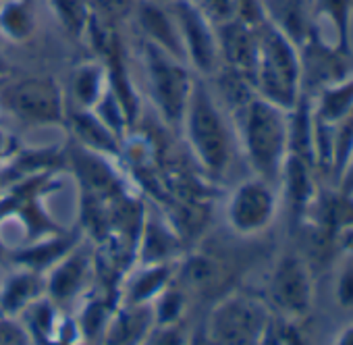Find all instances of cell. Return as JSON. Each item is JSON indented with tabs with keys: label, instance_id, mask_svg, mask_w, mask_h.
<instances>
[{
	"label": "cell",
	"instance_id": "obj_1",
	"mask_svg": "<svg viewBox=\"0 0 353 345\" xmlns=\"http://www.w3.org/2000/svg\"><path fill=\"white\" fill-rule=\"evenodd\" d=\"M241 135L256 175L270 186L281 184L291 146L289 110L254 94L241 108Z\"/></svg>",
	"mask_w": 353,
	"mask_h": 345
},
{
	"label": "cell",
	"instance_id": "obj_2",
	"mask_svg": "<svg viewBox=\"0 0 353 345\" xmlns=\"http://www.w3.org/2000/svg\"><path fill=\"white\" fill-rule=\"evenodd\" d=\"M258 61L254 71V90L264 100L293 110L301 100V61L299 46L270 19L256 26Z\"/></svg>",
	"mask_w": 353,
	"mask_h": 345
},
{
	"label": "cell",
	"instance_id": "obj_3",
	"mask_svg": "<svg viewBox=\"0 0 353 345\" xmlns=\"http://www.w3.org/2000/svg\"><path fill=\"white\" fill-rule=\"evenodd\" d=\"M268 328V314L248 295H229L214 306L202 333L216 345H256Z\"/></svg>",
	"mask_w": 353,
	"mask_h": 345
},
{
	"label": "cell",
	"instance_id": "obj_4",
	"mask_svg": "<svg viewBox=\"0 0 353 345\" xmlns=\"http://www.w3.org/2000/svg\"><path fill=\"white\" fill-rule=\"evenodd\" d=\"M190 137L200 160L214 172H223L231 158V135L212 96L198 86L188 102Z\"/></svg>",
	"mask_w": 353,
	"mask_h": 345
},
{
	"label": "cell",
	"instance_id": "obj_5",
	"mask_svg": "<svg viewBox=\"0 0 353 345\" xmlns=\"http://www.w3.org/2000/svg\"><path fill=\"white\" fill-rule=\"evenodd\" d=\"M299 61H301V94L314 96L318 90L336 83L351 73L349 61L351 57L339 52L334 44H326L322 34L312 26L310 34L299 44Z\"/></svg>",
	"mask_w": 353,
	"mask_h": 345
},
{
	"label": "cell",
	"instance_id": "obj_6",
	"mask_svg": "<svg viewBox=\"0 0 353 345\" xmlns=\"http://www.w3.org/2000/svg\"><path fill=\"white\" fill-rule=\"evenodd\" d=\"M312 273L307 262L297 254L279 260L270 279V299L289 318H301L312 308Z\"/></svg>",
	"mask_w": 353,
	"mask_h": 345
},
{
	"label": "cell",
	"instance_id": "obj_7",
	"mask_svg": "<svg viewBox=\"0 0 353 345\" xmlns=\"http://www.w3.org/2000/svg\"><path fill=\"white\" fill-rule=\"evenodd\" d=\"M148 67L154 98L170 123H179L190 102V77L183 67L170 61L158 48L148 50Z\"/></svg>",
	"mask_w": 353,
	"mask_h": 345
},
{
	"label": "cell",
	"instance_id": "obj_8",
	"mask_svg": "<svg viewBox=\"0 0 353 345\" xmlns=\"http://www.w3.org/2000/svg\"><path fill=\"white\" fill-rule=\"evenodd\" d=\"M276 213V194L274 186L256 177L241 184L229 204L231 227L239 233H258L266 229Z\"/></svg>",
	"mask_w": 353,
	"mask_h": 345
},
{
	"label": "cell",
	"instance_id": "obj_9",
	"mask_svg": "<svg viewBox=\"0 0 353 345\" xmlns=\"http://www.w3.org/2000/svg\"><path fill=\"white\" fill-rule=\"evenodd\" d=\"M5 104L11 112L32 123H57L63 117V102L54 81L26 79L5 92Z\"/></svg>",
	"mask_w": 353,
	"mask_h": 345
},
{
	"label": "cell",
	"instance_id": "obj_10",
	"mask_svg": "<svg viewBox=\"0 0 353 345\" xmlns=\"http://www.w3.org/2000/svg\"><path fill=\"white\" fill-rule=\"evenodd\" d=\"M221 48L231 65V71L243 75L254 86V71L258 61V32L256 26L243 19H229L221 30Z\"/></svg>",
	"mask_w": 353,
	"mask_h": 345
},
{
	"label": "cell",
	"instance_id": "obj_11",
	"mask_svg": "<svg viewBox=\"0 0 353 345\" xmlns=\"http://www.w3.org/2000/svg\"><path fill=\"white\" fill-rule=\"evenodd\" d=\"M156 326L152 304H127L114 316L102 333V345H143Z\"/></svg>",
	"mask_w": 353,
	"mask_h": 345
},
{
	"label": "cell",
	"instance_id": "obj_12",
	"mask_svg": "<svg viewBox=\"0 0 353 345\" xmlns=\"http://www.w3.org/2000/svg\"><path fill=\"white\" fill-rule=\"evenodd\" d=\"M92 275V256L85 250H75L54 264L48 275L46 291L50 302H69L83 291Z\"/></svg>",
	"mask_w": 353,
	"mask_h": 345
},
{
	"label": "cell",
	"instance_id": "obj_13",
	"mask_svg": "<svg viewBox=\"0 0 353 345\" xmlns=\"http://www.w3.org/2000/svg\"><path fill=\"white\" fill-rule=\"evenodd\" d=\"M310 106L316 121L334 127L341 119L353 112V75L318 90L310 96Z\"/></svg>",
	"mask_w": 353,
	"mask_h": 345
},
{
	"label": "cell",
	"instance_id": "obj_14",
	"mask_svg": "<svg viewBox=\"0 0 353 345\" xmlns=\"http://www.w3.org/2000/svg\"><path fill=\"white\" fill-rule=\"evenodd\" d=\"M179 17H181L183 30L188 36V44H190L194 63L202 71H212L216 65V44H214V38H212L206 21L190 5H179Z\"/></svg>",
	"mask_w": 353,
	"mask_h": 345
},
{
	"label": "cell",
	"instance_id": "obj_15",
	"mask_svg": "<svg viewBox=\"0 0 353 345\" xmlns=\"http://www.w3.org/2000/svg\"><path fill=\"white\" fill-rule=\"evenodd\" d=\"M44 291L46 283H42L36 273H19L7 279L3 291H0V306L7 314H17L38 302Z\"/></svg>",
	"mask_w": 353,
	"mask_h": 345
},
{
	"label": "cell",
	"instance_id": "obj_16",
	"mask_svg": "<svg viewBox=\"0 0 353 345\" xmlns=\"http://www.w3.org/2000/svg\"><path fill=\"white\" fill-rule=\"evenodd\" d=\"M316 17L326 19L334 34V48L351 57V21H353V0H316Z\"/></svg>",
	"mask_w": 353,
	"mask_h": 345
},
{
	"label": "cell",
	"instance_id": "obj_17",
	"mask_svg": "<svg viewBox=\"0 0 353 345\" xmlns=\"http://www.w3.org/2000/svg\"><path fill=\"white\" fill-rule=\"evenodd\" d=\"M73 162L83 186L94 198H108L119 192V181L114 177V172L100 158L83 150H77L73 154Z\"/></svg>",
	"mask_w": 353,
	"mask_h": 345
},
{
	"label": "cell",
	"instance_id": "obj_18",
	"mask_svg": "<svg viewBox=\"0 0 353 345\" xmlns=\"http://www.w3.org/2000/svg\"><path fill=\"white\" fill-rule=\"evenodd\" d=\"M172 268L168 262L162 264H145V270L139 273L127 291V304H152V297H156L164 285L170 279Z\"/></svg>",
	"mask_w": 353,
	"mask_h": 345
},
{
	"label": "cell",
	"instance_id": "obj_19",
	"mask_svg": "<svg viewBox=\"0 0 353 345\" xmlns=\"http://www.w3.org/2000/svg\"><path fill=\"white\" fill-rule=\"evenodd\" d=\"M353 158V112L332 127V154H330V184H339L343 172Z\"/></svg>",
	"mask_w": 353,
	"mask_h": 345
},
{
	"label": "cell",
	"instance_id": "obj_20",
	"mask_svg": "<svg viewBox=\"0 0 353 345\" xmlns=\"http://www.w3.org/2000/svg\"><path fill=\"white\" fill-rule=\"evenodd\" d=\"M139 19H141V26L143 30L160 44L164 46V50L172 52L174 57L181 55V42L176 38L168 17L154 5H141L139 9Z\"/></svg>",
	"mask_w": 353,
	"mask_h": 345
},
{
	"label": "cell",
	"instance_id": "obj_21",
	"mask_svg": "<svg viewBox=\"0 0 353 345\" xmlns=\"http://www.w3.org/2000/svg\"><path fill=\"white\" fill-rule=\"evenodd\" d=\"M176 250V239L158 223L148 225L143 248H141V262L143 264H162L170 258Z\"/></svg>",
	"mask_w": 353,
	"mask_h": 345
},
{
	"label": "cell",
	"instance_id": "obj_22",
	"mask_svg": "<svg viewBox=\"0 0 353 345\" xmlns=\"http://www.w3.org/2000/svg\"><path fill=\"white\" fill-rule=\"evenodd\" d=\"M73 123H75V131L79 133V137L85 144H90L92 148H98V150L117 152V141L102 121H98L92 115H85V112H75Z\"/></svg>",
	"mask_w": 353,
	"mask_h": 345
},
{
	"label": "cell",
	"instance_id": "obj_23",
	"mask_svg": "<svg viewBox=\"0 0 353 345\" xmlns=\"http://www.w3.org/2000/svg\"><path fill=\"white\" fill-rule=\"evenodd\" d=\"M108 318H110V310L108 306L102 302V299H94L90 302L83 312H81V331H83V337L94 341V339H102V333L108 324Z\"/></svg>",
	"mask_w": 353,
	"mask_h": 345
},
{
	"label": "cell",
	"instance_id": "obj_24",
	"mask_svg": "<svg viewBox=\"0 0 353 345\" xmlns=\"http://www.w3.org/2000/svg\"><path fill=\"white\" fill-rule=\"evenodd\" d=\"M54 7L67 30H71L75 36H79L83 28L90 23L88 0H54Z\"/></svg>",
	"mask_w": 353,
	"mask_h": 345
},
{
	"label": "cell",
	"instance_id": "obj_25",
	"mask_svg": "<svg viewBox=\"0 0 353 345\" xmlns=\"http://www.w3.org/2000/svg\"><path fill=\"white\" fill-rule=\"evenodd\" d=\"M183 308V295L179 291H166L154 306L156 324H176V318Z\"/></svg>",
	"mask_w": 353,
	"mask_h": 345
},
{
	"label": "cell",
	"instance_id": "obj_26",
	"mask_svg": "<svg viewBox=\"0 0 353 345\" xmlns=\"http://www.w3.org/2000/svg\"><path fill=\"white\" fill-rule=\"evenodd\" d=\"M219 268L212 260L208 258H192L188 262V266L183 268V275L188 279L190 285L194 287H202V285H210V281L216 277Z\"/></svg>",
	"mask_w": 353,
	"mask_h": 345
},
{
	"label": "cell",
	"instance_id": "obj_27",
	"mask_svg": "<svg viewBox=\"0 0 353 345\" xmlns=\"http://www.w3.org/2000/svg\"><path fill=\"white\" fill-rule=\"evenodd\" d=\"M3 26L9 34L13 36H28L30 30H32V19L28 15V11L19 5H11L5 9L3 13Z\"/></svg>",
	"mask_w": 353,
	"mask_h": 345
},
{
	"label": "cell",
	"instance_id": "obj_28",
	"mask_svg": "<svg viewBox=\"0 0 353 345\" xmlns=\"http://www.w3.org/2000/svg\"><path fill=\"white\" fill-rule=\"evenodd\" d=\"M143 345H188V337L176 324H156Z\"/></svg>",
	"mask_w": 353,
	"mask_h": 345
},
{
	"label": "cell",
	"instance_id": "obj_29",
	"mask_svg": "<svg viewBox=\"0 0 353 345\" xmlns=\"http://www.w3.org/2000/svg\"><path fill=\"white\" fill-rule=\"evenodd\" d=\"M100 90V73L98 69H83L75 79V94L83 104H90L96 100Z\"/></svg>",
	"mask_w": 353,
	"mask_h": 345
},
{
	"label": "cell",
	"instance_id": "obj_30",
	"mask_svg": "<svg viewBox=\"0 0 353 345\" xmlns=\"http://www.w3.org/2000/svg\"><path fill=\"white\" fill-rule=\"evenodd\" d=\"M96 5L100 7V11L110 17V19H123L127 17L133 7H135V0H96Z\"/></svg>",
	"mask_w": 353,
	"mask_h": 345
},
{
	"label": "cell",
	"instance_id": "obj_31",
	"mask_svg": "<svg viewBox=\"0 0 353 345\" xmlns=\"http://www.w3.org/2000/svg\"><path fill=\"white\" fill-rule=\"evenodd\" d=\"M336 299L341 306H353V264H347L339 277Z\"/></svg>",
	"mask_w": 353,
	"mask_h": 345
},
{
	"label": "cell",
	"instance_id": "obj_32",
	"mask_svg": "<svg viewBox=\"0 0 353 345\" xmlns=\"http://www.w3.org/2000/svg\"><path fill=\"white\" fill-rule=\"evenodd\" d=\"M212 3V9L214 13L221 17V19H233L235 11H237V0H210Z\"/></svg>",
	"mask_w": 353,
	"mask_h": 345
},
{
	"label": "cell",
	"instance_id": "obj_33",
	"mask_svg": "<svg viewBox=\"0 0 353 345\" xmlns=\"http://www.w3.org/2000/svg\"><path fill=\"white\" fill-rule=\"evenodd\" d=\"M334 190H339L345 196H353V158L349 160V164H347V168L343 172V177L339 179Z\"/></svg>",
	"mask_w": 353,
	"mask_h": 345
},
{
	"label": "cell",
	"instance_id": "obj_34",
	"mask_svg": "<svg viewBox=\"0 0 353 345\" xmlns=\"http://www.w3.org/2000/svg\"><path fill=\"white\" fill-rule=\"evenodd\" d=\"M334 345H353V324H347L334 339Z\"/></svg>",
	"mask_w": 353,
	"mask_h": 345
},
{
	"label": "cell",
	"instance_id": "obj_35",
	"mask_svg": "<svg viewBox=\"0 0 353 345\" xmlns=\"http://www.w3.org/2000/svg\"><path fill=\"white\" fill-rule=\"evenodd\" d=\"M0 150H3V137H0Z\"/></svg>",
	"mask_w": 353,
	"mask_h": 345
}]
</instances>
